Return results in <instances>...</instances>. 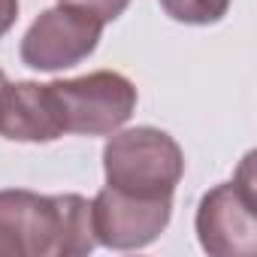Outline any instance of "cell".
Wrapping results in <instances>:
<instances>
[{"label": "cell", "mask_w": 257, "mask_h": 257, "mask_svg": "<svg viewBox=\"0 0 257 257\" xmlns=\"http://www.w3.org/2000/svg\"><path fill=\"white\" fill-rule=\"evenodd\" d=\"M257 176L254 152H248L230 182L215 185L197 206V239L212 257L257 254Z\"/></svg>", "instance_id": "3"}, {"label": "cell", "mask_w": 257, "mask_h": 257, "mask_svg": "<svg viewBox=\"0 0 257 257\" xmlns=\"http://www.w3.org/2000/svg\"><path fill=\"white\" fill-rule=\"evenodd\" d=\"M19 19V0H0V37H4Z\"/></svg>", "instance_id": "10"}, {"label": "cell", "mask_w": 257, "mask_h": 257, "mask_svg": "<svg viewBox=\"0 0 257 257\" xmlns=\"http://www.w3.org/2000/svg\"><path fill=\"white\" fill-rule=\"evenodd\" d=\"M58 4H67V7H79V10H88L94 16H100L103 22H115L127 7L131 0H58Z\"/></svg>", "instance_id": "9"}, {"label": "cell", "mask_w": 257, "mask_h": 257, "mask_svg": "<svg viewBox=\"0 0 257 257\" xmlns=\"http://www.w3.org/2000/svg\"><path fill=\"white\" fill-rule=\"evenodd\" d=\"M158 4L179 25H218L230 10V0H158Z\"/></svg>", "instance_id": "8"}, {"label": "cell", "mask_w": 257, "mask_h": 257, "mask_svg": "<svg viewBox=\"0 0 257 257\" xmlns=\"http://www.w3.org/2000/svg\"><path fill=\"white\" fill-rule=\"evenodd\" d=\"M4 85H7V73H4V70H0V88H4Z\"/></svg>", "instance_id": "11"}, {"label": "cell", "mask_w": 257, "mask_h": 257, "mask_svg": "<svg viewBox=\"0 0 257 257\" xmlns=\"http://www.w3.org/2000/svg\"><path fill=\"white\" fill-rule=\"evenodd\" d=\"M106 22L88 10L58 4L46 10L22 37V64L40 73H61L82 64L100 43Z\"/></svg>", "instance_id": "5"}, {"label": "cell", "mask_w": 257, "mask_h": 257, "mask_svg": "<svg viewBox=\"0 0 257 257\" xmlns=\"http://www.w3.org/2000/svg\"><path fill=\"white\" fill-rule=\"evenodd\" d=\"M97 248L91 200L0 191V257H82Z\"/></svg>", "instance_id": "1"}, {"label": "cell", "mask_w": 257, "mask_h": 257, "mask_svg": "<svg viewBox=\"0 0 257 257\" xmlns=\"http://www.w3.org/2000/svg\"><path fill=\"white\" fill-rule=\"evenodd\" d=\"M173 218V200H143L103 188L91 200V221L97 245L115 251H137L152 245Z\"/></svg>", "instance_id": "6"}, {"label": "cell", "mask_w": 257, "mask_h": 257, "mask_svg": "<svg viewBox=\"0 0 257 257\" xmlns=\"http://www.w3.org/2000/svg\"><path fill=\"white\" fill-rule=\"evenodd\" d=\"M0 137L13 143H55L64 137L49 85L7 82L0 88Z\"/></svg>", "instance_id": "7"}, {"label": "cell", "mask_w": 257, "mask_h": 257, "mask_svg": "<svg viewBox=\"0 0 257 257\" xmlns=\"http://www.w3.org/2000/svg\"><path fill=\"white\" fill-rule=\"evenodd\" d=\"M103 176L106 185L143 197V200H173L176 185L185 176L182 146L158 127H131L115 131L103 146Z\"/></svg>", "instance_id": "2"}, {"label": "cell", "mask_w": 257, "mask_h": 257, "mask_svg": "<svg viewBox=\"0 0 257 257\" xmlns=\"http://www.w3.org/2000/svg\"><path fill=\"white\" fill-rule=\"evenodd\" d=\"M64 134L79 137H112L137 112V85L115 73L94 70L79 79L49 82Z\"/></svg>", "instance_id": "4"}]
</instances>
